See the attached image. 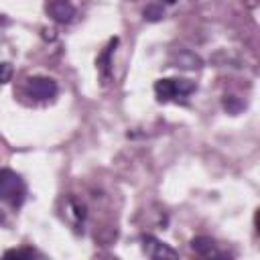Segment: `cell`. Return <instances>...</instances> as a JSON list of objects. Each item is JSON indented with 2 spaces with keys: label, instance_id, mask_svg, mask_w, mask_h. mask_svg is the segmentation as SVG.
Returning <instances> with one entry per match:
<instances>
[{
  "label": "cell",
  "instance_id": "7",
  "mask_svg": "<svg viewBox=\"0 0 260 260\" xmlns=\"http://www.w3.org/2000/svg\"><path fill=\"white\" fill-rule=\"evenodd\" d=\"M191 250L199 256H215V242L207 236H197L191 240Z\"/></svg>",
  "mask_w": 260,
  "mask_h": 260
},
{
  "label": "cell",
  "instance_id": "13",
  "mask_svg": "<svg viewBox=\"0 0 260 260\" xmlns=\"http://www.w3.org/2000/svg\"><path fill=\"white\" fill-rule=\"evenodd\" d=\"M167 2H175V0H167Z\"/></svg>",
  "mask_w": 260,
  "mask_h": 260
},
{
  "label": "cell",
  "instance_id": "9",
  "mask_svg": "<svg viewBox=\"0 0 260 260\" xmlns=\"http://www.w3.org/2000/svg\"><path fill=\"white\" fill-rule=\"evenodd\" d=\"M142 14H144V18H146L148 22H156V20H160V18L165 16V10H162V6H158V4H148Z\"/></svg>",
  "mask_w": 260,
  "mask_h": 260
},
{
  "label": "cell",
  "instance_id": "6",
  "mask_svg": "<svg viewBox=\"0 0 260 260\" xmlns=\"http://www.w3.org/2000/svg\"><path fill=\"white\" fill-rule=\"evenodd\" d=\"M173 63L177 67H183V69H199L201 67V59L191 53V51H179L173 55Z\"/></svg>",
  "mask_w": 260,
  "mask_h": 260
},
{
  "label": "cell",
  "instance_id": "8",
  "mask_svg": "<svg viewBox=\"0 0 260 260\" xmlns=\"http://www.w3.org/2000/svg\"><path fill=\"white\" fill-rule=\"evenodd\" d=\"M116 43H118V39H112V41H110V45L106 47V51L102 53V57L98 59V67H100V71L104 73V77H108V75H110V57H112V51H114Z\"/></svg>",
  "mask_w": 260,
  "mask_h": 260
},
{
  "label": "cell",
  "instance_id": "4",
  "mask_svg": "<svg viewBox=\"0 0 260 260\" xmlns=\"http://www.w3.org/2000/svg\"><path fill=\"white\" fill-rule=\"evenodd\" d=\"M142 248H144L146 256L156 258V260L177 258V252H175L169 244H165V242H160V240H156V238H152V236H144V238H142Z\"/></svg>",
  "mask_w": 260,
  "mask_h": 260
},
{
  "label": "cell",
  "instance_id": "5",
  "mask_svg": "<svg viewBox=\"0 0 260 260\" xmlns=\"http://www.w3.org/2000/svg\"><path fill=\"white\" fill-rule=\"evenodd\" d=\"M47 10L53 16V20L55 22H61V24L71 22L73 16H75V6L69 0H51L49 6H47Z\"/></svg>",
  "mask_w": 260,
  "mask_h": 260
},
{
  "label": "cell",
  "instance_id": "10",
  "mask_svg": "<svg viewBox=\"0 0 260 260\" xmlns=\"http://www.w3.org/2000/svg\"><path fill=\"white\" fill-rule=\"evenodd\" d=\"M223 108H225L230 114H238V112L244 108V104H242L236 95H225V100H223Z\"/></svg>",
  "mask_w": 260,
  "mask_h": 260
},
{
  "label": "cell",
  "instance_id": "12",
  "mask_svg": "<svg viewBox=\"0 0 260 260\" xmlns=\"http://www.w3.org/2000/svg\"><path fill=\"white\" fill-rule=\"evenodd\" d=\"M12 77V65L6 61H0V83H8Z\"/></svg>",
  "mask_w": 260,
  "mask_h": 260
},
{
  "label": "cell",
  "instance_id": "2",
  "mask_svg": "<svg viewBox=\"0 0 260 260\" xmlns=\"http://www.w3.org/2000/svg\"><path fill=\"white\" fill-rule=\"evenodd\" d=\"M195 91V83L191 79H158L154 83V93H156V100L158 102H171V100H179V98H185L189 93Z\"/></svg>",
  "mask_w": 260,
  "mask_h": 260
},
{
  "label": "cell",
  "instance_id": "3",
  "mask_svg": "<svg viewBox=\"0 0 260 260\" xmlns=\"http://www.w3.org/2000/svg\"><path fill=\"white\" fill-rule=\"evenodd\" d=\"M26 91L37 100H51L57 95V83L51 77H30L26 81Z\"/></svg>",
  "mask_w": 260,
  "mask_h": 260
},
{
  "label": "cell",
  "instance_id": "11",
  "mask_svg": "<svg viewBox=\"0 0 260 260\" xmlns=\"http://www.w3.org/2000/svg\"><path fill=\"white\" fill-rule=\"evenodd\" d=\"M37 252L30 250V248H22V250H6L4 256L6 258H32Z\"/></svg>",
  "mask_w": 260,
  "mask_h": 260
},
{
  "label": "cell",
  "instance_id": "1",
  "mask_svg": "<svg viewBox=\"0 0 260 260\" xmlns=\"http://www.w3.org/2000/svg\"><path fill=\"white\" fill-rule=\"evenodd\" d=\"M24 197H26V185L22 177L10 169H2L0 171V199L18 207L22 205Z\"/></svg>",
  "mask_w": 260,
  "mask_h": 260
}]
</instances>
